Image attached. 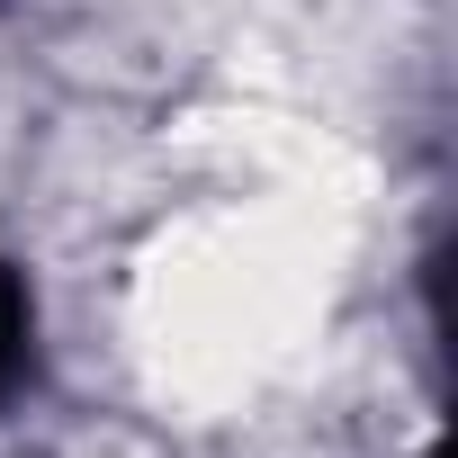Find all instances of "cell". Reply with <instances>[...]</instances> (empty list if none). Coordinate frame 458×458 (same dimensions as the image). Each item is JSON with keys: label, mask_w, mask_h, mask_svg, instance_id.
I'll list each match as a JSON object with an SVG mask.
<instances>
[{"label": "cell", "mask_w": 458, "mask_h": 458, "mask_svg": "<svg viewBox=\"0 0 458 458\" xmlns=\"http://www.w3.org/2000/svg\"><path fill=\"white\" fill-rule=\"evenodd\" d=\"M28 351H37V297H28V279L10 261H0V395L28 377Z\"/></svg>", "instance_id": "1"}]
</instances>
